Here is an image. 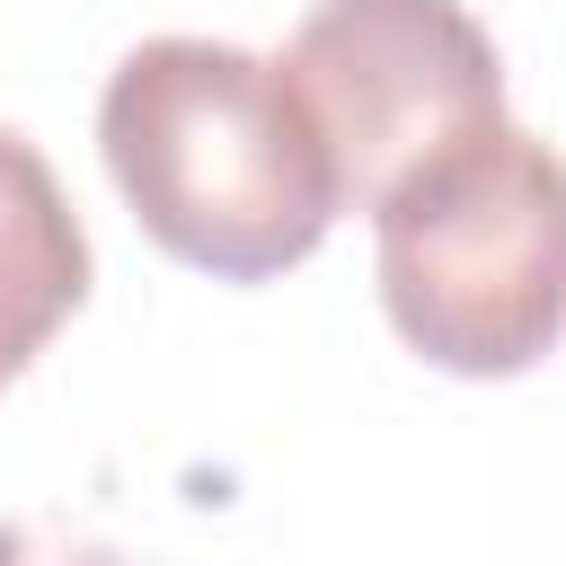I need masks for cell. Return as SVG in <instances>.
<instances>
[{
  "mask_svg": "<svg viewBox=\"0 0 566 566\" xmlns=\"http://www.w3.org/2000/svg\"><path fill=\"white\" fill-rule=\"evenodd\" d=\"M0 566H133L115 539L80 531V522H53V513H9L0 522Z\"/></svg>",
  "mask_w": 566,
  "mask_h": 566,
  "instance_id": "cell-5",
  "label": "cell"
},
{
  "mask_svg": "<svg viewBox=\"0 0 566 566\" xmlns=\"http://www.w3.org/2000/svg\"><path fill=\"white\" fill-rule=\"evenodd\" d=\"M371 274L407 354L451 380L539 371L566 336V159L513 115L371 203Z\"/></svg>",
  "mask_w": 566,
  "mask_h": 566,
  "instance_id": "cell-2",
  "label": "cell"
},
{
  "mask_svg": "<svg viewBox=\"0 0 566 566\" xmlns=\"http://www.w3.org/2000/svg\"><path fill=\"white\" fill-rule=\"evenodd\" d=\"M88 301V230L53 177V159L0 124V389L53 345V327Z\"/></svg>",
  "mask_w": 566,
  "mask_h": 566,
  "instance_id": "cell-4",
  "label": "cell"
},
{
  "mask_svg": "<svg viewBox=\"0 0 566 566\" xmlns=\"http://www.w3.org/2000/svg\"><path fill=\"white\" fill-rule=\"evenodd\" d=\"M274 62L336 150L345 212H371L451 142L504 124V53L469 0H318Z\"/></svg>",
  "mask_w": 566,
  "mask_h": 566,
  "instance_id": "cell-3",
  "label": "cell"
},
{
  "mask_svg": "<svg viewBox=\"0 0 566 566\" xmlns=\"http://www.w3.org/2000/svg\"><path fill=\"white\" fill-rule=\"evenodd\" d=\"M97 150L133 221L212 283L292 274L345 212L292 71L221 35H142L97 88Z\"/></svg>",
  "mask_w": 566,
  "mask_h": 566,
  "instance_id": "cell-1",
  "label": "cell"
}]
</instances>
